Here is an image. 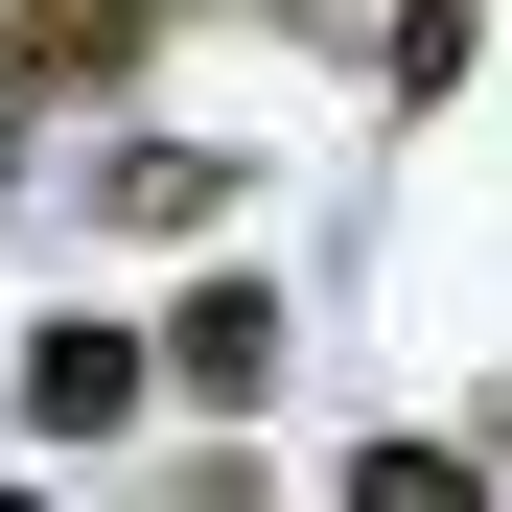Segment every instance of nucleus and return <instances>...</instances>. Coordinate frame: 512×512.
I'll return each mask as SVG.
<instances>
[{"mask_svg":"<svg viewBox=\"0 0 512 512\" xmlns=\"http://www.w3.org/2000/svg\"><path fill=\"white\" fill-rule=\"evenodd\" d=\"M466 466H512V373H489V419H466Z\"/></svg>","mask_w":512,"mask_h":512,"instance_id":"7","label":"nucleus"},{"mask_svg":"<svg viewBox=\"0 0 512 512\" xmlns=\"http://www.w3.org/2000/svg\"><path fill=\"white\" fill-rule=\"evenodd\" d=\"M0 512H47V489H0Z\"/></svg>","mask_w":512,"mask_h":512,"instance_id":"8","label":"nucleus"},{"mask_svg":"<svg viewBox=\"0 0 512 512\" xmlns=\"http://www.w3.org/2000/svg\"><path fill=\"white\" fill-rule=\"evenodd\" d=\"M24 419L47 443H117L140 419V326H24Z\"/></svg>","mask_w":512,"mask_h":512,"instance_id":"2","label":"nucleus"},{"mask_svg":"<svg viewBox=\"0 0 512 512\" xmlns=\"http://www.w3.org/2000/svg\"><path fill=\"white\" fill-rule=\"evenodd\" d=\"M210 210H233L210 140H117V233H210Z\"/></svg>","mask_w":512,"mask_h":512,"instance_id":"4","label":"nucleus"},{"mask_svg":"<svg viewBox=\"0 0 512 512\" xmlns=\"http://www.w3.org/2000/svg\"><path fill=\"white\" fill-rule=\"evenodd\" d=\"M140 47H163V0H0V70L24 94H117Z\"/></svg>","mask_w":512,"mask_h":512,"instance_id":"1","label":"nucleus"},{"mask_svg":"<svg viewBox=\"0 0 512 512\" xmlns=\"http://www.w3.org/2000/svg\"><path fill=\"white\" fill-rule=\"evenodd\" d=\"M24 140H47V94H24V70H0V187H24Z\"/></svg>","mask_w":512,"mask_h":512,"instance_id":"6","label":"nucleus"},{"mask_svg":"<svg viewBox=\"0 0 512 512\" xmlns=\"http://www.w3.org/2000/svg\"><path fill=\"white\" fill-rule=\"evenodd\" d=\"M140 350H187V396L233 419V396H280V303H256V280H187V326H140Z\"/></svg>","mask_w":512,"mask_h":512,"instance_id":"3","label":"nucleus"},{"mask_svg":"<svg viewBox=\"0 0 512 512\" xmlns=\"http://www.w3.org/2000/svg\"><path fill=\"white\" fill-rule=\"evenodd\" d=\"M350 512H489L466 443H350Z\"/></svg>","mask_w":512,"mask_h":512,"instance_id":"5","label":"nucleus"}]
</instances>
